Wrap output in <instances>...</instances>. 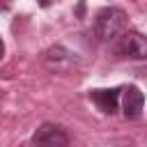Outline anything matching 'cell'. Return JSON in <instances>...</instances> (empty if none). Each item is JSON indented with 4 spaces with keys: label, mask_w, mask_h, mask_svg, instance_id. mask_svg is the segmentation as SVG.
<instances>
[{
    "label": "cell",
    "mask_w": 147,
    "mask_h": 147,
    "mask_svg": "<svg viewBox=\"0 0 147 147\" xmlns=\"http://www.w3.org/2000/svg\"><path fill=\"white\" fill-rule=\"evenodd\" d=\"M119 92H122V113H124V117L126 119H138L142 115V106H145V96H142L140 87L129 85Z\"/></svg>",
    "instance_id": "277c9868"
},
{
    "label": "cell",
    "mask_w": 147,
    "mask_h": 147,
    "mask_svg": "<svg viewBox=\"0 0 147 147\" xmlns=\"http://www.w3.org/2000/svg\"><path fill=\"white\" fill-rule=\"evenodd\" d=\"M113 41H115V53L119 57H129V60H145L147 57V41L136 30L117 34Z\"/></svg>",
    "instance_id": "7a4b0ae2"
},
{
    "label": "cell",
    "mask_w": 147,
    "mask_h": 147,
    "mask_svg": "<svg viewBox=\"0 0 147 147\" xmlns=\"http://www.w3.org/2000/svg\"><path fill=\"white\" fill-rule=\"evenodd\" d=\"M90 101L103 115H113V113H117V106H119V87H113V90H92L90 92Z\"/></svg>",
    "instance_id": "5b68a950"
},
{
    "label": "cell",
    "mask_w": 147,
    "mask_h": 147,
    "mask_svg": "<svg viewBox=\"0 0 147 147\" xmlns=\"http://www.w3.org/2000/svg\"><path fill=\"white\" fill-rule=\"evenodd\" d=\"M126 11L122 7H103L94 16V34L99 41H113L126 28Z\"/></svg>",
    "instance_id": "6da1fadb"
},
{
    "label": "cell",
    "mask_w": 147,
    "mask_h": 147,
    "mask_svg": "<svg viewBox=\"0 0 147 147\" xmlns=\"http://www.w3.org/2000/svg\"><path fill=\"white\" fill-rule=\"evenodd\" d=\"M37 2H39V7H48L51 5V0H37Z\"/></svg>",
    "instance_id": "ba28073f"
},
{
    "label": "cell",
    "mask_w": 147,
    "mask_h": 147,
    "mask_svg": "<svg viewBox=\"0 0 147 147\" xmlns=\"http://www.w3.org/2000/svg\"><path fill=\"white\" fill-rule=\"evenodd\" d=\"M2 55H5V41L0 39V57H2Z\"/></svg>",
    "instance_id": "9c48e42d"
},
{
    "label": "cell",
    "mask_w": 147,
    "mask_h": 147,
    "mask_svg": "<svg viewBox=\"0 0 147 147\" xmlns=\"http://www.w3.org/2000/svg\"><path fill=\"white\" fill-rule=\"evenodd\" d=\"M11 7V0H0V9H9Z\"/></svg>",
    "instance_id": "52a82bcc"
},
{
    "label": "cell",
    "mask_w": 147,
    "mask_h": 147,
    "mask_svg": "<svg viewBox=\"0 0 147 147\" xmlns=\"http://www.w3.org/2000/svg\"><path fill=\"white\" fill-rule=\"evenodd\" d=\"M71 64H74V55L64 46H55L46 53V67L53 71H67Z\"/></svg>",
    "instance_id": "8992f818"
},
{
    "label": "cell",
    "mask_w": 147,
    "mask_h": 147,
    "mask_svg": "<svg viewBox=\"0 0 147 147\" xmlns=\"http://www.w3.org/2000/svg\"><path fill=\"white\" fill-rule=\"evenodd\" d=\"M32 142H37V145H69V136L60 124L44 122L32 133Z\"/></svg>",
    "instance_id": "3957f363"
}]
</instances>
